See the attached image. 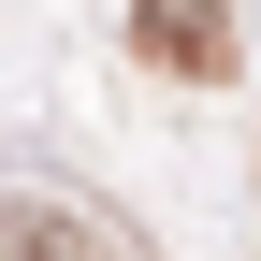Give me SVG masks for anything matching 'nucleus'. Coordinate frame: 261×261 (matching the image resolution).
I'll use <instances>...</instances> for the list:
<instances>
[{"label": "nucleus", "instance_id": "f257e3e1", "mask_svg": "<svg viewBox=\"0 0 261 261\" xmlns=\"http://www.w3.org/2000/svg\"><path fill=\"white\" fill-rule=\"evenodd\" d=\"M130 29H145V58H174V73H232V15H218V0H130Z\"/></svg>", "mask_w": 261, "mask_h": 261}]
</instances>
